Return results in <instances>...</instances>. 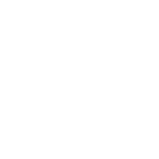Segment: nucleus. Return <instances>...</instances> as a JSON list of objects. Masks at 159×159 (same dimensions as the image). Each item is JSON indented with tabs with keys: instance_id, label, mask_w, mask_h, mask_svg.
I'll return each mask as SVG.
<instances>
[]
</instances>
